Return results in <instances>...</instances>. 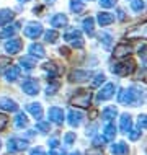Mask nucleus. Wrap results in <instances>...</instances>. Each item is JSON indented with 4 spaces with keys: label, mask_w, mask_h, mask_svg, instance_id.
<instances>
[{
    "label": "nucleus",
    "mask_w": 147,
    "mask_h": 155,
    "mask_svg": "<svg viewBox=\"0 0 147 155\" xmlns=\"http://www.w3.org/2000/svg\"><path fill=\"white\" fill-rule=\"evenodd\" d=\"M118 101L121 104H131V106H136L139 101H142V93L139 95L137 91H134V88H128V90H121L119 95H118Z\"/></svg>",
    "instance_id": "nucleus-1"
},
{
    "label": "nucleus",
    "mask_w": 147,
    "mask_h": 155,
    "mask_svg": "<svg viewBox=\"0 0 147 155\" xmlns=\"http://www.w3.org/2000/svg\"><path fill=\"white\" fill-rule=\"evenodd\" d=\"M90 101H92V93L88 90H77V93L70 98V104L82 106V108H88Z\"/></svg>",
    "instance_id": "nucleus-2"
},
{
    "label": "nucleus",
    "mask_w": 147,
    "mask_h": 155,
    "mask_svg": "<svg viewBox=\"0 0 147 155\" xmlns=\"http://www.w3.org/2000/svg\"><path fill=\"white\" fill-rule=\"evenodd\" d=\"M134 69H136V62L134 61H124V62H119V64H115L111 67V70L115 74H118V75H129V74H132L134 72Z\"/></svg>",
    "instance_id": "nucleus-3"
},
{
    "label": "nucleus",
    "mask_w": 147,
    "mask_h": 155,
    "mask_svg": "<svg viewBox=\"0 0 147 155\" xmlns=\"http://www.w3.org/2000/svg\"><path fill=\"white\" fill-rule=\"evenodd\" d=\"M126 38H129V39H147V21L129 30L126 33Z\"/></svg>",
    "instance_id": "nucleus-4"
},
{
    "label": "nucleus",
    "mask_w": 147,
    "mask_h": 155,
    "mask_svg": "<svg viewBox=\"0 0 147 155\" xmlns=\"http://www.w3.org/2000/svg\"><path fill=\"white\" fill-rule=\"evenodd\" d=\"M64 39L67 43H70L74 48H83V38L79 30H70L64 35Z\"/></svg>",
    "instance_id": "nucleus-5"
},
{
    "label": "nucleus",
    "mask_w": 147,
    "mask_h": 155,
    "mask_svg": "<svg viewBox=\"0 0 147 155\" xmlns=\"http://www.w3.org/2000/svg\"><path fill=\"white\" fill-rule=\"evenodd\" d=\"M7 147H8V152H22V150L28 147V142L23 139H18V137H13V139L8 140Z\"/></svg>",
    "instance_id": "nucleus-6"
},
{
    "label": "nucleus",
    "mask_w": 147,
    "mask_h": 155,
    "mask_svg": "<svg viewBox=\"0 0 147 155\" xmlns=\"http://www.w3.org/2000/svg\"><path fill=\"white\" fill-rule=\"evenodd\" d=\"M41 33H43L41 23H28V26L25 28V35H26L28 38H33V39H36Z\"/></svg>",
    "instance_id": "nucleus-7"
},
{
    "label": "nucleus",
    "mask_w": 147,
    "mask_h": 155,
    "mask_svg": "<svg viewBox=\"0 0 147 155\" xmlns=\"http://www.w3.org/2000/svg\"><path fill=\"white\" fill-rule=\"evenodd\" d=\"M22 48H23L22 39H16V38H13V39H10L5 43V51L8 54H18L22 51Z\"/></svg>",
    "instance_id": "nucleus-8"
},
{
    "label": "nucleus",
    "mask_w": 147,
    "mask_h": 155,
    "mask_svg": "<svg viewBox=\"0 0 147 155\" xmlns=\"http://www.w3.org/2000/svg\"><path fill=\"white\" fill-rule=\"evenodd\" d=\"M90 72H87V70H72V72L69 74V80L70 82H85L90 78Z\"/></svg>",
    "instance_id": "nucleus-9"
},
{
    "label": "nucleus",
    "mask_w": 147,
    "mask_h": 155,
    "mask_svg": "<svg viewBox=\"0 0 147 155\" xmlns=\"http://www.w3.org/2000/svg\"><path fill=\"white\" fill-rule=\"evenodd\" d=\"M82 119H83V114H82L80 111L74 110V108L69 111V114H67V121H69V124L72 126V127H77V126H80Z\"/></svg>",
    "instance_id": "nucleus-10"
},
{
    "label": "nucleus",
    "mask_w": 147,
    "mask_h": 155,
    "mask_svg": "<svg viewBox=\"0 0 147 155\" xmlns=\"http://www.w3.org/2000/svg\"><path fill=\"white\" fill-rule=\"evenodd\" d=\"M113 95H115V83H106L102 88V91L98 93V100L105 101V100H110Z\"/></svg>",
    "instance_id": "nucleus-11"
},
{
    "label": "nucleus",
    "mask_w": 147,
    "mask_h": 155,
    "mask_svg": "<svg viewBox=\"0 0 147 155\" xmlns=\"http://www.w3.org/2000/svg\"><path fill=\"white\" fill-rule=\"evenodd\" d=\"M23 91L26 95H36L38 91H39V85H38V82L36 80H33V78H29V80H26L23 83Z\"/></svg>",
    "instance_id": "nucleus-12"
},
{
    "label": "nucleus",
    "mask_w": 147,
    "mask_h": 155,
    "mask_svg": "<svg viewBox=\"0 0 147 155\" xmlns=\"http://www.w3.org/2000/svg\"><path fill=\"white\" fill-rule=\"evenodd\" d=\"M48 114H49V119L56 124H62V121H64V111H62L61 108H56V106L51 108Z\"/></svg>",
    "instance_id": "nucleus-13"
},
{
    "label": "nucleus",
    "mask_w": 147,
    "mask_h": 155,
    "mask_svg": "<svg viewBox=\"0 0 147 155\" xmlns=\"http://www.w3.org/2000/svg\"><path fill=\"white\" fill-rule=\"evenodd\" d=\"M44 70L46 72H49V75H52V77H57V75L62 74V67L57 64V62H48V64H44Z\"/></svg>",
    "instance_id": "nucleus-14"
},
{
    "label": "nucleus",
    "mask_w": 147,
    "mask_h": 155,
    "mask_svg": "<svg viewBox=\"0 0 147 155\" xmlns=\"http://www.w3.org/2000/svg\"><path fill=\"white\" fill-rule=\"evenodd\" d=\"M15 13L10 10V8H3V10H0V26H5L13 20Z\"/></svg>",
    "instance_id": "nucleus-15"
},
{
    "label": "nucleus",
    "mask_w": 147,
    "mask_h": 155,
    "mask_svg": "<svg viewBox=\"0 0 147 155\" xmlns=\"http://www.w3.org/2000/svg\"><path fill=\"white\" fill-rule=\"evenodd\" d=\"M132 51V48L131 46H128V44H118L116 48H115V57H118V59H121V57H126V56H129Z\"/></svg>",
    "instance_id": "nucleus-16"
},
{
    "label": "nucleus",
    "mask_w": 147,
    "mask_h": 155,
    "mask_svg": "<svg viewBox=\"0 0 147 155\" xmlns=\"http://www.w3.org/2000/svg\"><path fill=\"white\" fill-rule=\"evenodd\" d=\"M96 20H98V23L102 25V26H106V25H111L115 21V15L108 13V12H103V13H98Z\"/></svg>",
    "instance_id": "nucleus-17"
},
{
    "label": "nucleus",
    "mask_w": 147,
    "mask_h": 155,
    "mask_svg": "<svg viewBox=\"0 0 147 155\" xmlns=\"http://www.w3.org/2000/svg\"><path fill=\"white\" fill-rule=\"evenodd\" d=\"M0 108L2 110H5V111H16L18 110V104H16L13 100H10V98H2L0 100Z\"/></svg>",
    "instance_id": "nucleus-18"
},
{
    "label": "nucleus",
    "mask_w": 147,
    "mask_h": 155,
    "mask_svg": "<svg viewBox=\"0 0 147 155\" xmlns=\"http://www.w3.org/2000/svg\"><path fill=\"white\" fill-rule=\"evenodd\" d=\"M119 127L123 132H129L132 129V119L129 114H123L121 116V121H119Z\"/></svg>",
    "instance_id": "nucleus-19"
},
{
    "label": "nucleus",
    "mask_w": 147,
    "mask_h": 155,
    "mask_svg": "<svg viewBox=\"0 0 147 155\" xmlns=\"http://www.w3.org/2000/svg\"><path fill=\"white\" fill-rule=\"evenodd\" d=\"M26 110H28V113H31L36 119H39L41 116H43V108H41L39 103H29L26 106Z\"/></svg>",
    "instance_id": "nucleus-20"
},
{
    "label": "nucleus",
    "mask_w": 147,
    "mask_h": 155,
    "mask_svg": "<svg viewBox=\"0 0 147 155\" xmlns=\"http://www.w3.org/2000/svg\"><path fill=\"white\" fill-rule=\"evenodd\" d=\"M115 136H116V129H115V124H111V123H108L106 126L103 127V137L106 140H113L115 139Z\"/></svg>",
    "instance_id": "nucleus-21"
},
{
    "label": "nucleus",
    "mask_w": 147,
    "mask_h": 155,
    "mask_svg": "<svg viewBox=\"0 0 147 155\" xmlns=\"http://www.w3.org/2000/svg\"><path fill=\"white\" fill-rule=\"evenodd\" d=\"M5 77H7L8 82H15L16 78L20 77V67H16V65L8 67V70L5 72Z\"/></svg>",
    "instance_id": "nucleus-22"
},
{
    "label": "nucleus",
    "mask_w": 147,
    "mask_h": 155,
    "mask_svg": "<svg viewBox=\"0 0 147 155\" xmlns=\"http://www.w3.org/2000/svg\"><path fill=\"white\" fill-rule=\"evenodd\" d=\"M111 152L115 155H126L128 153V144L126 142H118L111 147Z\"/></svg>",
    "instance_id": "nucleus-23"
},
{
    "label": "nucleus",
    "mask_w": 147,
    "mask_h": 155,
    "mask_svg": "<svg viewBox=\"0 0 147 155\" xmlns=\"http://www.w3.org/2000/svg\"><path fill=\"white\" fill-rule=\"evenodd\" d=\"M51 25H52V26H57V28L65 26V25H67V16H65V15H62V13L54 15V16H52V20H51Z\"/></svg>",
    "instance_id": "nucleus-24"
},
{
    "label": "nucleus",
    "mask_w": 147,
    "mask_h": 155,
    "mask_svg": "<svg viewBox=\"0 0 147 155\" xmlns=\"http://www.w3.org/2000/svg\"><path fill=\"white\" fill-rule=\"evenodd\" d=\"M18 30H20V23H18V21H16V23H12L10 26H7L5 30L2 31V35H0V36H2V38H10V36H13Z\"/></svg>",
    "instance_id": "nucleus-25"
},
{
    "label": "nucleus",
    "mask_w": 147,
    "mask_h": 155,
    "mask_svg": "<svg viewBox=\"0 0 147 155\" xmlns=\"http://www.w3.org/2000/svg\"><path fill=\"white\" fill-rule=\"evenodd\" d=\"M29 52H31V56H36V57H44L46 56V52H44V48L41 44H31L29 46Z\"/></svg>",
    "instance_id": "nucleus-26"
},
{
    "label": "nucleus",
    "mask_w": 147,
    "mask_h": 155,
    "mask_svg": "<svg viewBox=\"0 0 147 155\" xmlns=\"http://www.w3.org/2000/svg\"><path fill=\"white\" fill-rule=\"evenodd\" d=\"M20 64H22L25 69H33V67L36 65V59H35V56H23L22 59H20Z\"/></svg>",
    "instance_id": "nucleus-27"
},
{
    "label": "nucleus",
    "mask_w": 147,
    "mask_h": 155,
    "mask_svg": "<svg viewBox=\"0 0 147 155\" xmlns=\"http://www.w3.org/2000/svg\"><path fill=\"white\" fill-rule=\"evenodd\" d=\"M83 2L82 0H70V10L74 12V13H82L83 12Z\"/></svg>",
    "instance_id": "nucleus-28"
},
{
    "label": "nucleus",
    "mask_w": 147,
    "mask_h": 155,
    "mask_svg": "<svg viewBox=\"0 0 147 155\" xmlns=\"http://www.w3.org/2000/svg\"><path fill=\"white\" fill-rule=\"evenodd\" d=\"M15 126H16V127H20V129L28 126V118L23 114V113H20V114L15 118Z\"/></svg>",
    "instance_id": "nucleus-29"
},
{
    "label": "nucleus",
    "mask_w": 147,
    "mask_h": 155,
    "mask_svg": "<svg viewBox=\"0 0 147 155\" xmlns=\"http://www.w3.org/2000/svg\"><path fill=\"white\" fill-rule=\"evenodd\" d=\"M116 114H118L116 108H106V110H103V113H102V118H103L105 121H110V119L115 118Z\"/></svg>",
    "instance_id": "nucleus-30"
},
{
    "label": "nucleus",
    "mask_w": 147,
    "mask_h": 155,
    "mask_svg": "<svg viewBox=\"0 0 147 155\" xmlns=\"http://www.w3.org/2000/svg\"><path fill=\"white\" fill-rule=\"evenodd\" d=\"M83 30H85L88 35H93V18L88 16V18L83 20Z\"/></svg>",
    "instance_id": "nucleus-31"
},
{
    "label": "nucleus",
    "mask_w": 147,
    "mask_h": 155,
    "mask_svg": "<svg viewBox=\"0 0 147 155\" xmlns=\"http://www.w3.org/2000/svg\"><path fill=\"white\" fill-rule=\"evenodd\" d=\"M44 38H46V41H48V43H56L57 38H59V35H57V31L51 30V31H46Z\"/></svg>",
    "instance_id": "nucleus-32"
},
{
    "label": "nucleus",
    "mask_w": 147,
    "mask_h": 155,
    "mask_svg": "<svg viewBox=\"0 0 147 155\" xmlns=\"http://www.w3.org/2000/svg\"><path fill=\"white\" fill-rule=\"evenodd\" d=\"M131 8H132L134 12H141L142 8H144V0H132Z\"/></svg>",
    "instance_id": "nucleus-33"
},
{
    "label": "nucleus",
    "mask_w": 147,
    "mask_h": 155,
    "mask_svg": "<svg viewBox=\"0 0 147 155\" xmlns=\"http://www.w3.org/2000/svg\"><path fill=\"white\" fill-rule=\"evenodd\" d=\"M100 39L103 41V44L106 46V48H110V46H111V36L108 35V33H105V31H103L102 35H100Z\"/></svg>",
    "instance_id": "nucleus-34"
},
{
    "label": "nucleus",
    "mask_w": 147,
    "mask_h": 155,
    "mask_svg": "<svg viewBox=\"0 0 147 155\" xmlns=\"http://www.w3.org/2000/svg\"><path fill=\"white\" fill-rule=\"evenodd\" d=\"M118 3V0H100V5L103 8H111Z\"/></svg>",
    "instance_id": "nucleus-35"
},
{
    "label": "nucleus",
    "mask_w": 147,
    "mask_h": 155,
    "mask_svg": "<svg viewBox=\"0 0 147 155\" xmlns=\"http://www.w3.org/2000/svg\"><path fill=\"white\" fill-rule=\"evenodd\" d=\"M105 82V75L103 74H96L95 75V80H93V87H100Z\"/></svg>",
    "instance_id": "nucleus-36"
},
{
    "label": "nucleus",
    "mask_w": 147,
    "mask_h": 155,
    "mask_svg": "<svg viewBox=\"0 0 147 155\" xmlns=\"http://www.w3.org/2000/svg\"><path fill=\"white\" fill-rule=\"evenodd\" d=\"M141 136V127L139 129H131V132H129V139L131 140H137Z\"/></svg>",
    "instance_id": "nucleus-37"
},
{
    "label": "nucleus",
    "mask_w": 147,
    "mask_h": 155,
    "mask_svg": "<svg viewBox=\"0 0 147 155\" xmlns=\"http://www.w3.org/2000/svg\"><path fill=\"white\" fill-rule=\"evenodd\" d=\"M137 123H139V127L147 129V114H141L139 119H137Z\"/></svg>",
    "instance_id": "nucleus-38"
},
{
    "label": "nucleus",
    "mask_w": 147,
    "mask_h": 155,
    "mask_svg": "<svg viewBox=\"0 0 147 155\" xmlns=\"http://www.w3.org/2000/svg\"><path fill=\"white\" fill-rule=\"evenodd\" d=\"M64 140H65V144H74V140H75V134H72V132H67L65 134V137H64Z\"/></svg>",
    "instance_id": "nucleus-39"
},
{
    "label": "nucleus",
    "mask_w": 147,
    "mask_h": 155,
    "mask_svg": "<svg viewBox=\"0 0 147 155\" xmlns=\"http://www.w3.org/2000/svg\"><path fill=\"white\" fill-rule=\"evenodd\" d=\"M7 124H8V118L5 114H0V131H3Z\"/></svg>",
    "instance_id": "nucleus-40"
},
{
    "label": "nucleus",
    "mask_w": 147,
    "mask_h": 155,
    "mask_svg": "<svg viewBox=\"0 0 147 155\" xmlns=\"http://www.w3.org/2000/svg\"><path fill=\"white\" fill-rule=\"evenodd\" d=\"M38 131H41V132H48L49 131V124L48 123H38Z\"/></svg>",
    "instance_id": "nucleus-41"
},
{
    "label": "nucleus",
    "mask_w": 147,
    "mask_h": 155,
    "mask_svg": "<svg viewBox=\"0 0 147 155\" xmlns=\"http://www.w3.org/2000/svg\"><path fill=\"white\" fill-rule=\"evenodd\" d=\"M57 87H59L57 83H54V85H49V87H48V90H46V93H48V96H49V95H54V93H56Z\"/></svg>",
    "instance_id": "nucleus-42"
},
{
    "label": "nucleus",
    "mask_w": 147,
    "mask_h": 155,
    "mask_svg": "<svg viewBox=\"0 0 147 155\" xmlns=\"http://www.w3.org/2000/svg\"><path fill=\"white\" fill-rule=\"evenodd\" d=\"M29 155H46V152L41 147H36V149L31 150V153H29Z\"/></svg>",
    "instance_id": "nucleus-43"
},
{
    "label": "nucleus",
    "mask_w": 147,
    "mask_h": 155,
    "mask_svg": "<svg viewBox=\"0 0 147 155\" xmlns=\"http://www.w3.org/2000/svg\"><path fill=\"white\" fill-rule=\"evenodd\" d=\"M105 140H106L105 137H103V139H102V137H95V139H93V145H95V147H100V145H103Z\"/></svg>",
    "instance_id": "nucleus-44"
},
{
    "label": "nucleus",
    "mask_w": 147,
    "mask_h": 155,
    "mask_svg": "<svg viewBox=\"0 0 147 155\" xmlns=\"http://www.w3.org/2000/svg\"><path fill=\"white\" fill-rule=\"evenodd\" d=\"M5 65H10V59L8 57H0V69H3Z\"/></svg>",
    "instance_id": "nucleus-45"
},
{
    "label": "nucleus",
    "mask_w": 147,
    "mask_h": 155,
    "mask_svg": "<svg viewBox=\"0 0 147 155\" xmlns=\"http://www.w3.org/2000/svg\"><path fill=\"white\" fill-rule=\"evenodd\" d=\"M139 56H141L144 61H147V46H144V48L139 49Z\"/></svg>",
    "instance_id": "nucleus-46"
},
{
    "label": "nucleus",
    "mask_w": 147,
    "mask_h": 155,
    "mask_svg": "<svg viewBox=\"0 0 147 155\" xmlns=\"http://www.w3.org/2000/svg\"><path fill=\"white\" fill-rule=\"evenodd\" d=\"M49 145H51V149H56L59 145V140L57 139H51V140H49Z\"/></svg>",
    "instance_id": "nucleus-47"
},
{
    "label": "nucleus",
    "mask_w": 147,
    "mask_h": 155,
    "mask_svg": "<svg viewBox=\"0 0 147 155\" xmlns=\"http://www.w3.org/2000/svg\"><path fill=\"white\" fill-rule=\"evenodd\" d=\"M87 155H103L100 150H96V149H93V150H88L87 152Z\"/></svg>",
    "instance_id": "nucleus-48"
},
{
    "label": "nucleus",
    "mask_w": 147,
    "mask_h": 155,
    "mask_svg": "<svg viewBox=\"0 0 147 155\" xmlns=\"http://www.w3.org/2000/svg\"><path fill=\"white\" fill-rule=\"evenodd\" d=\"M59 52H61V56H69V51H67V48H61V49H59Z\"/></svg>",
    "instance_id": "nucleus-49"
},
{
    "label": "nucleus",
    "mask_w": 147,
    "mask_h": 155,
    "mask_svg": "<svg viewBox=\"0 0 147 155\" xmlns=\"http://www.w3.org/2000/svg\"><path fill=\"white\" fill-rule=\"evenodd\" d=\"M118 16H119V20H124V12L123 10H118Z\"/></svg>",
    "instance_id": "nucleus-50"
},
{
    "label": "nucleus",
    "mask_w": 147,
    "mask_h": 155,
    "mask_svg": "<svg viewBox=\"0 0 147 155\" xmlns=\"http://www.w3.org/2000/svg\"><path fill=\"white\" fill-rule=\"evenodd\" d=\"M20 2H28V0H20Z\"/></svg>",
    "instance_id": "nucleus-51"
},
{
    "label": "nucleus",
    "mask_w": 147,
    "mask_h": 155,
    "mask_svg": "<svg viewBox=\"0 0 147 155\" xmlns=\"http://www.w3.org/2000/svg\"><path fill=\"white\" fill-rule=\"evenodd\" d=\"M48 2H54V0H48Z\"/></svg>",
    "instance_id": "nucleus-52"
},
{
    "label": "nucleus",
    "mask_w": 147,
    "mask_h": 155,
    "mask_svg": "<svg viewBox=\"0 0 147 155\" xmlns=\"http://www.w3.org/2000/svg\"><path fill=\"white\" fill-rule=\"evenodd\" d=\"M72 155H79V153H72Z\"/></svg>",
    "instance_id": "nucleus-53"
},
{
    "label": "nucleus",
    "mask_w": 147,
    "mask_h": 155,
    "mask_svg": "<svg viewBox=\"0 0 147 155\" xmlns=\"http://www.w3.org/2000/svg\"><path fill=\"white\" fill-rule=\"evenodd\" d=\"M0 144H2V142H0ZM0 147H2V145H0Z\"/></svg>",
    "instance_id": "nucleus-54"
}]
</instances>
